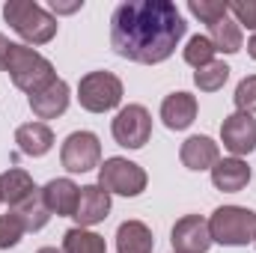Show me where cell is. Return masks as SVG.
Segmentation results:
<instances>
[{
  "label": "cell",
  "instance_id": "6da1fadb",
  "mask_svg": "<svg viewBox=\"0 0 256 253\" xmlns=\"http://www.w3.org/2000/svg\"><path fill=\"white\" fill-rule=\"evenodd\" d=\"M188 24L170 0H126L110 15V45L131 63L155 66L173 57Z\"/></svg>",
  "mask_w": 256,
  "mask_h": 253
},
{
  "label": "cell",
  "instance_id": "7a4b0ae2",
  "mask_svg": "<svg viewBox=\"0 0 256 253\" xmlns=\"http://www.w3.org/2000/svg\"><path fill=\"white\" fill-rule=\"evenodd\" d=\"M3 18L30 45H48L57 36V18L51 12H45L33 0H9V3H3Z\"/></svg>",
  "mask_w": 256,
  "mask_h": 253
},
{
  "label": "cell",
  "instance_id": "3957f363",
  "mask_svg": "<svg viewBox=\"0 0 256 253\" xmlns=\"http://www.w3.org/2000/svg\"><path fill=\"white\" fill-rule=\"evenodd\" d=\"M3 72H9L12 84L24 92H39L42 86H48L57 74H54V66L51 60H45L36 48H27V45H15L9 48V57H6V66Z\"/></svg>",
  "mask_w": 256,
  "mask_h": 253
},
{
  "label": "cell",
  "instance_id": "277c9868",
  "mask_svg": "<svg viewBox=\"0 0 256 253\" xmlns=\"http://www.w3.org/2000/svg\"><path fill=\"white\" fill-rule=\"evenodd\" d=\"M208 232L212 244L218 242L224 248H244L256 236V212L244 206H220L208 218Z\"/></svg>",
  "mask_w": 256,
  "mask_h": 253
},
{
  "label": "cell",
  "instance_id": "5b68a950",
  "mask_svg": "<svg viewBox=\"0 0 256 253\" xmlns=\"http://www.w3.org/2000/svg\"><path fill=\"white\" fill-rule=\"evenodd\" d=\"M78 102L90 114H108L122 102V80L114 72H90L78 84Z\"/></svg>",
  "mask_w": 256,
  "mask_h": 253
},
{
  "label": "cell",
  "instance_id": "8992f818",
  "mask_svg": "<svg viewBox=\"0 0 256 253\" xmlns=\"http://www.w3.org/2000/svg\"><path fill=\"white\" fill-rule=\"evenodd\" d=\"M146 170L128 158H104V164L98 167V188L108 194H120V196H137L146 190Z\"/></svg>",
  "mask_w": 256,
  "mask_h": 253
},
{
  "label": "cell",
  "instance_id": "52a82bcc",
  "mask_svg": "<svg viewBox=\"0 0 256 253\" xmlns=\"http://www.w3.org/2000/svg\"><path fill=\"white\" fill-rule=\"evenodd\" d=\"M60 161L68 173H90L102 167V143L92 131H74L63 140Z\"/></svg>",
  "mask_w": 256,
  "mask_h": 253
},
{
  "label": "cell",
  "instance_id": "ba28073f",
  "mask_svg": "<svg viewBox=\"0 0 256 253\" xmlns=\"http://www.w3.org/2000/svg\"><path fill=\"white\" fill-rule=\"evenodd\" d=\"M114 140L126 149H143L152 137V116L143 104H128L114 116Z\"/></svg>",
  "mask_w": 256,
  "mask_h": 253
},
{
  "label": "cell",
  "instance_id": "9c48e42d",
  "mask_svg": "<svg viewBox=\"0 0 256 253\" xmlns=\"http://www.w3.org/2000/svg\"><path fill=\"white\" fill-rule=\"evenodd\" d=\"M220 140H224V149L232 152V158H242V155H250L256 149V120L250 114H230L220 126Z\"/></svg>",
  "mask_w": 256,
  "mask_h": 253
},
{
  "label": "cell",
  "instance_id": "30bf717a",
  "mask_svg": "<svg viewBox=\"0 0 256 253\" xmlns=\"http://www.w3.org/2000/svg\"><path fill=\"white\" fill-rule=\"evenodd\" d=\"M170 242L176 253H206L212 248V232H208V220L200 214H185L176 220Z\"/></svg>",
  "mask_w": 256,
  "mask_h": 253
},
{
  "label": "cell",
  "instance_id": "8fae6325",
  "mask_svg": "<svg viewBox=\"0 0 256 253\" xmlns=\"http://www.w3.org/2000/svg\"><path fill=\"white\" fill-rule=\"evenodd\" d=\"M110 214V194L104 188H98V185H84L80 194H78V208H74V220H78V226H96V224H102L104 218Z\"/></svg>",
  "mask_w": 256,
  "mask_h": 253
},
{
  "label": "cell",
  "instance_id": "7c38bea8",
  "mask_svg": "<svg viewBox=\"0 0 256 253\" xmlns=\"http://www.w3.org/2000/svg\"><path fill=\"white\" fill-rule=\"evenodd\" d=\"M68 96H72L68 84L63 78H54L48 86H42L39 92L30 96V108H33V114L39 120H57V116H63L66 108H68Z\"/></svg>",
  "mask_w": 256,
  "mask_h": 253
},
{
  "label": "cell",
  "instance_id": "4fadbf2b",
  "mask_svg": "<svg viewBox=\"0 0 256 253\" xmlns=\"http://www.w3.org/2000/svg\"><path fill=\"white\" fill-rule=\"evenodd\" d=\"M212 185L224 194H238L250 185V167L242 158H218L212 167Z\"/></svg>",
  "mask_w": 256,
  "mask_h": 253
},
{
  "label": "cell",
  "instance_id": "5bb4252c",
  "mask_svg": "<svg viewBox=\"0 0 256 253\" xmlns=\"http://www.w3.org/2000/svg\"><path fill=\"white\" fill-rule=\"evenodd\" d=\"M161 120L170 131H185L196 120V96L185 92V90L170 92L161 102Z\"/></svg>",
  "mask_w": 256,
  "mask_h": 253
},
{
  "label": "cell",
  "instance_id": "9a60e30c",
  "mask_svg": "<svg viewBox=\"0 0 256 253\" xmlns=\"http://www.w3.org/2000/svg\"><path fill=\"white\" fill-rule=\"evenodd\" d=\"M179 158H182V164H185L188 170H196V173H200V170H212V167L218 164L220 152H218V143H214L212 137L194 134V137H188V140L182 143Z\"/></svg>",
  "mask_w": 256,
  "mask_h": 253
},
{
  "label": "cell",
  "instance_id": "2e32d148",
  "mask_svg": "<svg viewBox=\"0 0 256 253\" xmlns=\"http://www.w3.org/2000/svg\"><path fill=\"white\" fill-rule=\"evenodd\" d=\"M78 194L80 188L72 182V179H51L45 188H42V200L48 206L51 214L57 218H72L74 208H78Z\"/></svg>",
  "mask_w": 256,
  "mask_h": 253
},
{
  "label": "cell",
  "instance_id": "e0dca14e",
  "mask_svg": "<svg viewBox=\"0 0 256 253\" xmlns=\"http://www.w3.org/2000/svg\"><path fill=\"white\" fill-rule=\"evenodd\" d=\"M15 143L24 155L30 158H42L51 152L54 146V131L45 126V122H27V126L15 128Z\"/></svg>",
  "mask_w": 256,
  "mask_h": 253
},
{
  "label": "cell",
  "instance_id": "ac0fdd59",
  "mask_svg": "<svg viewBox=\"0 0 256 253\" xmlns=\"http://www.w3.org/2000/svg\"><path fill=\"white\" fill-rule=\"evenodd\" d=\"M36 182H33V176L27 173V170H18V167H12V170H6V173H0V202H6V206H21L30 194H36Z\"/></svg>",
  "mask_w": 256,
  "mask_h": 253
},
{
  "label": "cell",
  "instance_id": "d6986e66",
  "mask_svg": "<svg viewBox=\"0 0 256 253\" xmlns=\"http://www.w3.org/2000/svg\"><path fill=\"white\" fill-rule=\"evenodd\" d=\"M155 238L143 220H126L116 230V253H152Z\"/></svg>",
  "mask_w": 256,
  "mask_h": 253
},
{
  "label": "cell",
  "instance_id": "ffe728a7",
  "mask_svg": "<svg viewBox=\"0 0 256 253\" xmlns=\"http://www.w3.org/2000/svg\"><path fill=\"white\" fill-rule=\"evenodd\" d=\"M208 39H212L214 51H220V54H238L242 45H244L242 27H238L232 18H224V21L212 24V27H208Z\"/></svg>",
  "mask_w": 256,
  "mask_h": 253
},
{
  "label": "cell",
  "instance_id": "44dd1931",
  "mask_svg": "<svg viewBox=\"0 0 256 253\" xmlns=\"http://www.w3.org/2000/svg\"><path fill=\"white\" fill-rule=\"evenodd\" d=\"M12 212L21 218V224H24L27 232H39V230L51 220V212H48V206H45V200H42V190L30 194V196H27L21 206H15Z\"/></svg>",
  "mask_w": 256,
  "mask_h": 253
},
{
  "label": "cell",
  "instance_id": "7402d4cb",
  "mask_svg": "<svg viewBox=\"0 0 256 253\" xmlns=\"http://www.w3.org/2000/svg\"><path fill=\"white\" fill-rule=\"evenodd\" d=\"M63 253H108V244L98 232L84 230V226H72L63 236Z\"/></svg>",
  "mask_w": 256,
  "mask_h": 253
},
{
  "label": "cell",
  "instance_id": "603a6c76",
  "mask_svg": "<svg viewBox=\"0 0 256 253\" xmlns=\"http://www.w3.org/2000/svg\"><path fill=\"white\" fill-rule=\"evenodd\" d=\"M230 66L226 63H208L202 66V68H196L194 72V84H196V90L200 92H218V90H224V84L230 80Z\"/></svg>",
  "mask_w": 256,
  "mask_h": 253
},
{
  "label": "cell",
  "instance_id": "cb8c5ba5",
  "mask_svg": "<svg viewBox=\"0 0 256 253\" xmlns=\"http://www.w3.org/2000/svg\"><path fill=\"white\" fill-rule=\"evenodd\" d=\"M214 45H212V39L208 36H191L188 39V45H185V51H182V57H185V63L194 66V68H202V66L214 63Z\"/></svg>",
  "mask_w": 256,
  "mask_h": 253
},
{
  "label": "cell",
  "instance_id": "d4e9b609",
  "mask_svg": "<svg viewBox=\"0 0 256 253\" xmlns=\"http://www.w3.org/2000/svg\"><path fill=\"white\" fill-rule=\"evenodd\" d=\"M188 9H191V15H196L208 27L218 24V21H224L226 12H230V6L220 3V0H188Z\"/></svg>",
  "mask_w": 256,
  "mask_h": 253
},
{
  "label": "cell",
  "instance_id": "484cf974",
  "mask_svg": "<svg viewBox=\"0 0 256 253\" xmlns=\"http://www.w3.org/2000/svg\"><path fill=\"white\" fill-rule=\"evenodd\" d=\"M24 224H21V218L15 214V212H9V214H0V250H9V248H15L21 238H24Z\"/></svg>",
  "mask_w": 256,
  "mask_h": 253
},
{
  "label": "cell",
  "instance_id": "4316f807",
  "mask_svg": "<svg viewBox=\"0 0 256 253\" xmlns=\"http://www.w3.org/2000/svg\"><path fill=\"white\" fill-rule=\"evenodd\" d=\"M236 108H238V114H256V74H248V78H242L238 80V86H236Z\"/></svg>",
  "mask_w": 256,
  "mask_h": 253
},
{
  "label": "cell",
  "instance_id": "83f0119b",
  "mask_svg": "<svg viewBox=\"0 0 256 253\" xmlns=\"http://www.w3.org/2000/svg\"><path fill=\"white\" fill-rule=\"evenodd\" d=\"M230 12H232V21L238 27H248L256 33V0H236V3H226Z\"/></svg>",
  "mask_w": 256,
  "mask_h": 253
},
{
  "label": "cell",
  "instance_id": "f1b7e54d",
  "mask_svg": "<svg viewBox=\"0 0 256 253\" xmlns=\"http://www.w3.org/2000/svg\"><path fill=\"white\" fill-rule=\"evenodd\" d=\"M51 9L54 12H78V9H84V0H74V3H57V0H51Z\"/></svg>",
  "mask_w": 256,
  "mask_h": 253
},
{
  "label": "cell",
  "instance_id": "f546056e",
  "mask_svg": "<svg viewBox=\"0 0 256 253\" xmlns=\"http://www.w3.org/2000/svg\"><path fill=\"white\" fill-rule=\"evenodd\" d=\"M9 48H12V42H9V39H6V36L0 33V68L6 66V57H9Z\"/></svg>",
  "mask_w": 256,
  "mask_h": 253
},
{
  "label": "cell",
  "instance_id": "4dcf8cb0",
  "mask_svg": "<svg viewBox=\"0 0 256 253\" xmlns=\"http://www.w3.org/2000/svg\"><path fill=\"white\" fill-rule=\"evenodd\" d=\"M248 54H250V57L256 60V33L250 36V39H248Z\"/></svg>",
  "mask_w": 256,
  "mask_h": 253
},
{
  "label": "cell",
  "instance_id": "1f68e13d",
  "mask_svg": "<svg viewBox=\"0 0 256 253\" xmlns=\"http://www.w3.org/2000/svg\"><path fill=\"white\" fill-rule=\"evenodd\" d=\"M36 253H63V250H57V248H39Z\"/></svg>",
  "mask_w": 256,
  "mask_h": 253
},
{
  "label": "cell",
  "instance_id": "d6a6232c",
  "mask_svg": "<svg viewBox=\"0 0 256 253\" xmlns=\"http://www.w3.org/2000/svg\"><path fill=\"white\" fill-rule=\"evenodd\" d=\"M254 244H256V236H254Z\"/></svg>",
  "mask_w": 256,
  "mask_h": 253
}]
</instances>
